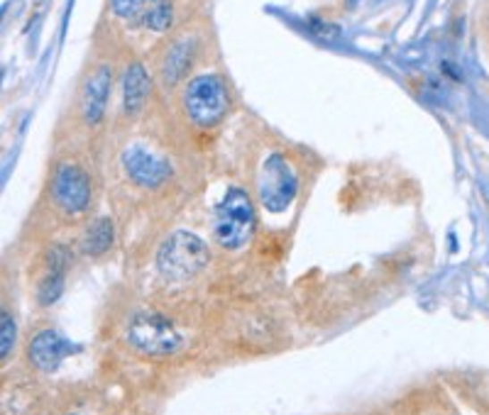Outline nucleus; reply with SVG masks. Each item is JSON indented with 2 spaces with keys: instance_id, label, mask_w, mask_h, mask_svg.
Listing matches in <instances>:
<instances>
[{
  "instance_id": "obj_13",
  "label": "nucleus",
  "mask_w": 489,
  "mask_h": 415,
  "mask_svg": "<svg viewBox=\"0 0 489 415\" xmlns=\"http://www.w3.org/2000/svg\"><path fill=\"white\" fill-rule=\"evenodd\" d=\"M115 242V228L111 218H96L81 235V252L89 257H101Z\"/></svg>"
},
{
  "instance_id": "obj_7",
  "label": "nucleus",
  "mask_w": 489,
  "mask_h": 415,
  "mask_svg": "<svg viewBox=\"0 0 489 415\" xmlns=\"http://www.w3.org/2000/svg\"><path fill=\"white\" fill-rule=\"evenodd\" d=\"M121 162L130 181L142 186V188H159V186L166 184V178L172 174L169 162L142 145H132V147L125 149Z\"/></svg>"
},
{
  "instance_id": "obj_5",
  "label": "nucleus",
  "mask_w": 489,
  "mask_h": 415,
  "mask_svg": "<svg viewBox=\"0 0 489 415\" xmlns=\"http://www.w3.org/2000/svg\"><path fill=\"white\" fill-rule=\"evenodd\" d=\"M49 194L59 211L66 215H79L91 205V178L76 164H59L49 181Z\"/></svg>"
},
{
  "instance_id": "obj_16",
  "label": "nucleus",
  "mask_w": 489,
  "mask_h": 415,
  "mask_svg": "<svg viewBox=\"0 0 489 415\" xmlns=\"http://www.w3.org/2000/svg\"><path fill=\"white\" fill-rule=\"evenodd\" d=\"M15 347V320L8 311L0 315V357L8 360V354Z\"/></svg>"
},
{
  "instance_id": "obj_4",
  "label": "nucleus",
  "mask_w": 489,
  "mask_h": 415,
  "mask_svg": "<svg viewBox=\"0 0 489 415\" xmlns=\"http://www.w3.org/2000/svg\"><path fill=\"white\" fill-rule=\"evenodd\" d=\"M128 342L132 350L149 354V357H164L181 347V332L176 330L174 323L155 311H142L128 325Z\"/></svg>"
},
{
  "instance_id": "obj_8",
  "label": "nucleus",
  "mask_w": 489,
  "mask_h": 415,
  "mask_svg": "<svg viewBox=\"0 0 489 415\" xmlns=\"http://www.w3.org/2000/svg\"><path fill=\"white\" fill-rule=\"evenodd\" d=\"M111 66H96L91 74L83 79L79 91V112L86 125H98L105 115V105L111 98Z\"/></svg>"
},
{
  "instance_id": "obj_11",
  "label": "nucleus",
  "mask_w": 489,
  "mask_h": 415,
  "mask_svg": "<svg viewBox=\"0 0 489 415\" xmlns=\"http://www.w3.org/2000/svg\"><path fill=\"white\" fill-rule=\"evenodd\" d=\"M149 88H152V81H149L148 69L139 62L130 64L125 69V76H122V108L128 115H138L145 108Z\"/></svg>"
},
{
  "instance_id": "obj_6",
  "label": "nucleus",
  "mask_w": 489,
  "mask_h": 415,
  "mask_svg": "<svg viewBox=\"0 0 489 415\" xmlns=\"http://www.w3.org/2000/svg\"><path fill=\"white\" fill-rule=\"evenodd\" d=\"M299 191V178L282 154H272L259 174V201L272 212L284 211L291 205Z\"/></svg>"
},
{
  "instance_id": "obj_3",
  "label": "nucleus",
  "mask_w": 489,
  "mask_h": 415,
  "mask_svg": "<svg viewBox=\"0 0 489 415\" xmlns=\"http://www.w3.org/2000/svg\"><path fill=\"white\" fill-rule=\"evenodd\" d=\"M231 95L218 74L194 76L184 88V111L198 128H211L228 115Z\"/></svg>"
},
{
  "instance_id": "obj_14",
  "label": "nucleus",
  "mask_w": 489,
  "mask_h": 415,
  "mask_svg": "<svg viewBox=\"0 0 489 415\" xmlns=\"http://www.w3.org/2000/svg\"><path fill=\"white\" fill-rule=\"evenodd\" d=\"M172 22H174V5H172V0H155L152 8L142 18V25L152 29V32H166V29L172 28Z\"/></svg>"
},
{
  "instance_id": "obj_12",
  "label": "nucleus",
  "mask_w": 489,
  "mask_h": 415,
  "mask_svg": "<svg viewBox=\"0 0 489 415\" xmlns=\"http://www.w3.org/2000/svg\"><path fill=\"white\" fill-rule=\"evenodd\" d=\"M194 49L196 46L191 39H176L174 45L166 49L164 59L159 64V76L166 86H174L186 74V69L191 66V59H194Z\"/></svg>"
},
{
  "instance_id": "obj_9",
  "label": "nucleus",
  "mask_w": 489,
  "mask_h": 415,
  "mask_svg": "<svg viewBox=\"0 0 489 415\" xmlns=\"http://www.w3.org/2000/svg\"><path fill=\"white\" fill-rule=\"evenodd\" d=\"M28 354L39 371H55L72 354V342L56 330H42L30 342Z\"/></svg>"
},
{
  "instance_id": "obj_15",
  "label": "nucleus",
  "mask_w": 489,
  "mask_h": 415,
  "mask_svg": "<svg viewBox=\"0 0 489 415\" xmlns=\"http://www.w3.org/2000/svg\"><path fill=\"white\" fill-rule=\"evenodd\" d=\"M152 3L155 0H111V10L121 20L132 22V20L145 18V12L152 8Z\"/></svg>"
},
{
  "instance_id": "obj_2",
  "label": "nucleus",
  "mask_w": 489,
  "mask_h": 415,
  "mask_svg": "<svg viewBox=\"0 0 489 415\" xmlns=\"http://www.w3.org/2000/svg\"><path fill=\"white\" fill-rule=\"evenodd\" d=\"M206 267H208V247L198 235L189 230L172 232L157 252V269L162 277L172 281H186L201 274Z\"/></svg>"
},
{
  "instance_id": "obj_1",
  "label": "nucleus",
  "mask_w": 489,
  "mask_h": 415,
  "mask_svg": "<svg viewBox=\"0 0 489 415\" xmlns=\"http://www.w3.org/2000/svg\"><path fill=\"white\" fill-rule=\"evenodd\" d=\"M255 225H257V215H255V205H252L248 191L228 188L213 218L215 242L228 252H238L252 240Z\"/></svg>"
},
{
  "instance_id": "obj_10",
  "label": "nucleus",
  "mask_w": 489,
  "mask_h": 415,
  "mask_svg": "<svg viewBox=\"0 0 489 415\" xmlns=\"http://www.w3.org/2000/svg\"><path fill=\"white\" fill-rule=\"evenodd\" d=\"M72 264V254L64 247H55L46 257V274L39 281L38 288V301L42 305H52L64 291V278L66 269Z\"/></svg>"
}]
</instances>
